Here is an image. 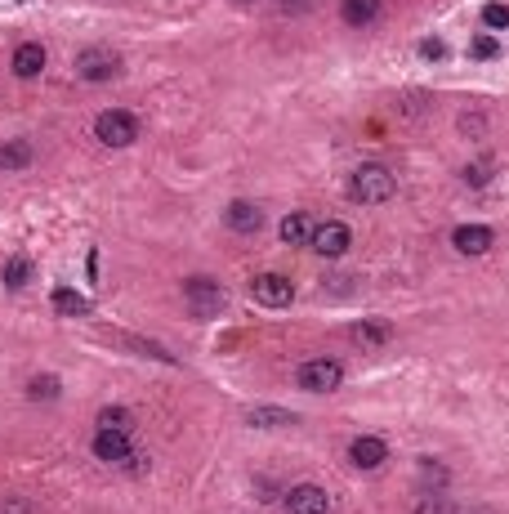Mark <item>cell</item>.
Instances as JSON below:
<instances>
[{
	"label": "cell",
	"instance_id": "obj_21",
	"mask_svg": "<svg viewBox=\"0 0 509 514\" xmlns=\"http://www.w3.org/2000/svg\"><path fill=\"white\" fill-rule=\"evenodd\" d=\"M130 425H134V416L126 407H103L99 412V430H126L130 434Z\"/></svg>",
	"mask_w": 509,
	"mask_h": 514
},
{
	"label": "cell",
	"instance_id": "obj_8",
	"mask_svg": "<svg viewBox=\"0 0 509 514\" xmlns=\"http://www.w3.org/2000/svg\"><path fill=\"white\" fill-rule=\"evenodd\" d=\"M282 501H286V514H326L331 510V497H326V488H318V483H295Z\"/></svg>",
	"mask_w": 509,
	"mask_h": 514
},
{
	"label": "cell",
	"instance_id": "obj_18",
	"mask_svg": "<svg viewBox=\"0 0 509 514\" xmlns=\"http://www.w3.org/2000/svg\"><path fill=\"white\" fill-rule=\"evenodd\" d=\"M27 166H32V148H27L23 139L0 144V170H27Z\"/></svg>",
	"mask_w": 509,
	"mask_h": 514
},
{
	"label": "cell",
	"instance_id": "obj_9",
	"mask_svg": "<svg viewBox=\"0 0 509 514\" xmlns=\"http://www.w3.org/2000/svg\"><path fill=\"white\" fill-rule=\"evenodd\" d=\"M349 461L358 465V470H380V465L389 461V443H384L380 434H358V439L349 443Z\"/></svg>",
	"mask_w": 509,
	"mask_h": 514
},
{
	"label": "cell",
	"instance_id": "obj_26",
	"mask_svg": "<svg viewBox=\"0 0 509 514\" xmlns=\"http://www.w3.org/2000/svg\"><path fill=\"white\" fill-rule=\"evenodd\" d=\"M487 179H492V166H487V161H474V166H465V184H469V188H483Z\"/></svg>",
	"mask_w": 509,
	"mask_h": 514
},
{
	"label": "cell",
	"instance_id": "obj_19",
	"mask_svg": "<svg viewBox=\"0 0 509 514\" xmlns=\"http://www.w3.org/2000/svg\"><path fill=\"white\" fill-rule=\"evenodd\" d=\"M411 514H456V506H451V497H443V492H420Z\"/></svg>",
	"mask_w": 509,
	"mask_h": 514
},
{
	"label": "cell",
	"instance_id": "obj_6",
	"mask_svg": "<svg viewBox=\"0 0 509 514\" xmlns=\"http://www.w3.org/2000/svg\"><path fill=\"white\" fill-rule=\"evenodd\" d=\"M309 246L322 255V260H340V255L353 246V233H349V224L326 220V224L313 228V242H309Z\"/></svg>",
	"mask_w": 509,
	"mask_h": 514
},
{
	"label": "cell",
	"instance_id": "obj_25",
	"mask_svg": "<svg viewBox=\"0 0 509 514\" xmlns=\"http://www.w3.org/2000/svg\"><path fill=\"white\" fill-rule=\"evenodd\" d=\"M420 479L434 483V488H443V483H447V470L434 461V456H425V461H420Z\"/></svg>",
	"mask_w": 509,
	"mask_h": 514
},
{
	"label": "cell",
	"instance_id": "obj_3",
	"mask_svg": "<svg viewBox=\"0 0 509 514\" xmlns=\"http://www.w3.org/2000/svg\"><path fill=\"white\" fill-rule=\"evenodd\" d=\"M184 300H188L192 318H215V313L228 304V295H224V287H219L215 278H188L184 282Z\"/></svg>",
	"mask_w": 509,
	"mask_h": 514
},
{
	"label": "cell",
	"instance_id": "obj_24",
	"mask_svg": "<svg viewBox=\"0 0 509 514\" xmlns=\"http://www.w3.org/2000/svg\"><path fill=\"white\" fill-rule=\"evenodd\" d=\"M358 340H367V345H384V340H389V327H384V322H358Z\"/></svg>",
	"mask_w": 509,
	"mask_h": 514
},
{
	"label": "cell",
	"instance_id": "obj_16",
	"mask_svg": "<svg viewBox=\"0 0 509 514\" xmlns=\"http://www.w3.org/2000/svg\"><path fill=\"white\" fill-rule=\"evenodd\" d=\"M246 421H251L255 430H277V425H295V416L286 412V407H251Z\"/></svg>",
	"mask_w": 509,
	"mask_h": 514
},
{
	"label": "cell",
	"instance_id": "obj_1",
	"mask_svg": "<svg viewBox=\"0 0 509 514\" xmlns=\"http://www.w3.org/2000/svg\"><path fill=\"white\" fill-rule=\"evenodd\" d=\"M393 188H398V179H393L389 166H380V161H367V166H358L349 175V197L358 206H380L393 197Z\"/></svg>",
	"mask_w": 509,
	"mask_h": 514
},
{
	"label": "cell",
	"instance_id": "obj_27",
	"mask_svg": "<svg viewBox=\"0 0 509 514\" xmlns=\"http://www.w3.org/2000/svg\"><path fill=\"white\" fill-rule=\"evenodd\" d=\"M469 54H474V59H496V54H501V45H496V36H478V41L469 45Z\"/></svg>",
	"mask_w": 509,
	"mask_h": 514
},
{
	"label": "cell",
	"instance_id": "obj_15",
	"mask_svg": "<svg viewBox=\"0 0 509 514\" xmlns=\"http://www.w3.org/2000/svg\"><path fill=\"white\" fill-rule=\"evenodd\" d=\"M340 18L349 27H371L380 18V0H340Z\"/></svg>",
	"mask_w": 509,
	"mask_h": 514
},
{
	"label": "cell",
	"instance_id": "obj_23",
	"mask_svg": "<svg viewBox=\"0 0 509 514\" xmlns=\"http://www.w3.org/2000/svg\"><path fill=\"white\" fill-rule=\"evenodd\" d=\"M27 394H32L36 403H45V398H59V380H54V376H36Z\"/></svg>",
	"mask_w": 509,
	"mask_h": 514
},
{
	"label": "cell",
	"instance_id": "obj_17",
	"mask_svg": "<svg viewBox=\"0 0 509 514\" xmlns=\"http://www.w3.org/2000/svg\"><path fill=\"white\" fill-rule=\"evenodd\" d=\"M50 300H54V309H59L63 318H85V313H90V300H85V295H76L72 287H59Z\"/></svg>",
	"mask_w": 509,
	"mask_h": 514
},
{
	"label": "cell",
	"instance_id": "obj_7",
	"mask_svg": "<svg viewBox=\"0 0 509 514\" xmlns=\"http://www.w3.org/2000/svg\"><path fill=\"white\" fill-rule=\"evenodd\" d=\"M251 295L264 304V309H286V304L295 300V287H291V278H282V273H259L251 282Z\"/></svg>",
	"mask_w": 509,
	"mask_h": 514
},
{
	"label": "cell",
	"instance_id": "obj_22",
	"mask_svg": "<svg viewBox=\"0 0 509 514\" xmlns=\"http://www.w3.org/2000/svg\"><path fill=\"white\" fill-rule=\"evenodd\" d=\"M483 23L492 27V32H505V27H509V5H501V0H496V5H487L483 9Z\"/></svg>",
	"mask_w": 509,
	"mask_h": 514
},
{
	"label": "cell",
	"instance_id": "obj_11",
	"mask_svg": "<svg viewBox=\"0 0 509 514\" xmlns=\"http://www.w3.org/2000/svg\"><path fill=\"white\" fill-rule=\"evenodd\" d=\"M496 242V233L487 224H460L456 233H451V246H456L460 255H487Z\"/></svg>",
	"mask_w": 509,
	"mask_h": 514
},
{
	"label": "cell",
	"instance_id": "obj_2",
	"mask_svg": "<svg viewBox=\"0 0 509 514\" xmlns=\"http://www.w3.org/2000/svg\"><path fill=\"white\" fill-rule=\"evenodd\" d=\"M295 380H300V389H309V394H335L344 380V363H335V358H309V363H300Z\"/></svg>",
	"mask_w": 509,
	"mask_h": 514
},
{
	"label": "cell",
	"instance_id": "obj_5",
	"mask_svg": "<svg viewBox=\"0 0 509 514\" xmlns=\"http://www.w3.org/2000/svg\"><path fill=\"white\" fill-rule=\"evenodd\" d=\"M117 72H121V54L117 50L90 45V50L76 54V76H81V81H112Z\"/></svg>",
	"mask_w": 509,
	"mask_h": 514
},
{
	"label": "cell",
	"instance_id": "obj_30",
	"mask_svg": "<svg viewBox=\"0 0 509 514\" xmlns=\"http://www.w3.org/2000/svg\"><path fill=\"white\" fill-rule=\"evenodd\" d=\"M237 5H251V0H237Z\"/></svg>",
	"mask_w": 509,
	"mask_h": 514
},
{
	"label": "cell",
	"instance_id": "obj_29",
	"mask_svg": "<svg viewBox=\"0 0 509 514\" xmlns=\"http://www.w3.org/2000/svg\"><path fill=\"white\" fill-rule=\"evenodd\" d=\"M420 54H425V59H443V41H434V36H429V41L420 45Z\"/></svg>",
	"mask_w": 509,
	"mask_h": 514
},
{
	"label": "cell",
	"instance_id": "obj_28",
	"mask_svg": "<svg viewBox=\"0 0 509 514\" xmlns=\"http://www.w3.org/2000/svg\"><path fill=\"white\" fill-rule=\"evenodd\" d=\"M277 5H282V14H309L318 0H277Z\"/></svg>",
	"mask_w": 509,
	"mask_h": 514
},
{
	"label": "cell",
	"instance_id": "obj_14",
	"mask_svg": "<svg viewBox=\"0 0 509 514\" xmlns=\"http://www.w3.org/2000/svg\"><path fill=\"white\" fill-rule=\"evenodd\" d=\"M313 228H318V224H313V215L291 211L282 224H277V233H282L286 246H309V242H313Z\"/></svg>",
	"mask_w": 509,
	"mask_h": 514
},
{
	"label": "cell",
	"instance_id": "obj_13",
	"mask_svg": "<svg viewBox=\"0 0 509 514\" xmlns=\"http://www.w3.org/2000/svg\"><path fill=\"white\" fill-rule=\"evenodd\" d=\"M224 224L233 228V233H246V237H251V233H259V228H264V211H259L255 202H233V206L224 211Z\"/></svg>",
	"mask_w": 509,
	"mask_h": 514
},
{
	"label": "cell",
	"instance_id": "obj_10",
	"mask_svg": "<svg viewBox=\"0 0 509 514\" xmlns=\"http://www.w3.org/2000/svg\"><path fill=\"white\" fill-rule=\"evenodd\" d=\"M94 456H99V461H108V465L134 461L130 434H126V430H99V439H94Z\"/></svg>",
	"mask_w": 509,
	"mask_h": 514
},
{
	"label": "cell",
	"instance_id": "obj_4",
	"mask_svg": "<svg viewBox=\"0 0 509 514\" xmlns=\"http://www.w3.org/2000/svg\"><path fill=\"white\" fill-rule=\"evenodd\" d=\"M94 135H99L108 148H130L134 139H139V121H134V112L112 108V112H103V117L94 121Z\"/></svg>",
	"mask_w": 509,
	"mask_h": 514
},
{
	"label": "cell",
	"instance_id": "obj_20",
	"mask_svg": "<svg viewBox=\"0 0 509 514\" xmlns=\"http://www.w3.org/2000/svg\"><path fill=\"white\" fill-rule=\"evenodd\" d=\"M27 282H32V264H27L23 255H18V260H9V264H5V287H9V291H23Z\"/></svg>",
	"mask_w": 509,
	"mask_h": 514
},
{
	"label": "cell",
	"instance_id": "obj_12",
	"mask_svg": "<svg viewBox=\"0 0 509 514\" xmlns=\"http://www.w3.org/2000/svg\"><path fill=\"white\" fill-rule=\"evenodd\" d=\"M9 68H14V76H23V81L41 76V72H45V45L23 41V45L14 50V59H9Z\"/></svg>",
	"mask_w": 509,
	"mask_h": 514
}]
</instances>
